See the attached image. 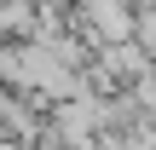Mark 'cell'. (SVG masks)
Returning <instances> with one entry per match:
<instances>
[{
    "instance_id": "cell-1",
    "label": "cell",
    "mask_w": 156,
    "mask_h": 150,
    "mask_svg": "<svg viewBox=\"0 0 156 150\" xmlns=\"http://www.w3.org/2000/svg\"><path fill=\"white\" fill-rule=\"evenodd\" d=\"M0 69H6L23 92H41V98H75V87H81L52 52H6Z\"/></svg>"
}]
</instances>
